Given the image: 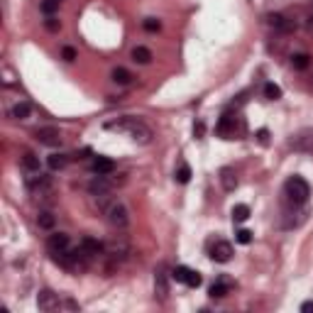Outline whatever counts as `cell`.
I'll return each mask as SVG.
<instances>
[{"mask_svg": "<svg viewBox=\"0 0 313 313\" xmlns=\"http://www.w3.org/2000/svg\"><path fill=\"white\" fill-rule=\"evenodd\" d=\"M105 130H115V132H125L130 135V140H135L137 144H149L152 142V127L140 120V117H132V115H125V117H117L113 122H105Z\"/></svg>", "mask_w": 313, "mask_h": 313, "instance_id": "obj_1", "label": "cell"}, {"mask_svg": "<svg viewBox=\"0 0 313 313\" xmlns=\"http://www.w3.org/2000/svg\"><path fill=\"white\" fill-rule=\"evenodd\" d=\"M103 215H105V220L117 230H125L130 225V208L125 206V201H120V199L110 201V206L103 210Z\"/></svg>", "mask_w": 313, "mask_h": 313, "instance_id": "obj_2", "label": "cell"}, {"mask_svg": "<svg viewBox=\"0 0 313 313\" xmlns=\"http://www.w3.org/2000/svg\"><path fill=\"white\" fill-rule=\"evenodd\" d=\"M284 194L286 199L291 201L294 206H301V203H306L309 196H311V189H309V184H306V179H301V176H289L284 184Z\"/></svg>", "mask_w": 313, "mask_h": 313, "instance_id": "obj_3", "label": "cell"}, {"mask_svg": "<svg viewBox=\"0 0 313 313\" xmlns=\"http://www.w3.org/2000/svg\"><path fill=\"white\" fill-rule=\"evenodd\" d=\"M105 257L110 259V262H125L127 257L132 255V247H130V242H127V237L125 235H115V237H110L108 242H105Z\"/></svg>", "mask_w": 313, "mask_h": 313, "instance_id": "obj_4", "label": "cell"}, {"mask_svg": "<svg viewBox=\"0 0 313 313\" xmlns=\"http://www.w3.org/2000/svg\"><path fill=\"white\" fill-rule=\"evenodd\" d=\"M125 179H113V174H105V176H101V174H96L91 181H88V194L91 196H103V194H113V189L117 184H122Z\"/></svg>", "mask_w": 313, "mask_h": 313, "instance_id": "obj_5", "label": "cell"}, {"mask_svg": "<svg viewBox=\"0 0 313 313\" xmlns=\"http://www.w3.org/2000/svg\"><path fill=\"white\" fill-rule=\"evenodd\" d=\"M289 147L294 152H301V154H313V127H304L296 135H291Z\"/></svg>", "mask_w": 313, "mask_h": 313, "instance_id": "obj_6", "label": "cell"}, {"mask_svg": "<svg viewBox=\"0 0 313 313\" xmlns=\"http://www.w3.org/2000/svg\"><path fill=\"white\" fill-rule=\"evenodd\" d=\"M25 184H27V189L34 194V196H44V194H49V191H52V181H49V176H47V174H42V171L27 174Z\"/></svg>", "mask_w": 313, "mask_h": 313, "instance_id": "obj_7", "label": "cell"}, {"mask_svg": "<svg viewBox=\"0 0 313 313\" xmlns=\"http://www.w3.org/2000/svg\"><path fill=\"white\" fill-rule=\"evenodd\" d=\"M171 279H176L179 284L191 286V289H199L201 286V274L194 272V269H189V267H184V264H179V267L171 269Z\"/></svg>", "mask_w": 313, "mask_h": 313, "instance_id": "obj_8", "label": "cell"}, {"mask_svg": "<svg viewBox=\"0 0 313 313\" xmlns=\"http://www.w3.org/2000/svg\"><path fill=\"white\" fill-rule=\"evenodd\" d=\"M37 309L44 313L59 311V309H61V299H59L52 289H42V291L37 294Z\"/></svg>", "mask_w": 313, "mask_h": 313, "instance_id": "obj_9", "label": "cell"}, {"mask_svg": "<svg viewBox=\"0 0 313 313\" xmlns=\"http://www.w3.org/2000/svg\"><path fill=\"white\" fill-rule=\"evenodd\" d=\"M66 250H71V240H69V235H66V232H52L49 240H47V252L54 257V255L66 252Z\"/></svg>", "mask_w": 313, "mask_h": 313, "instance_id": "obj_10", "label": "cell"}, {"mask_svg": "<svg viewBox=\"0 0 313 313\" xmlns=\"http://www.w3.org/2000/svg\"><path fill=\"white\" fill-rule=\"evenodd\" d=\"M154 294L159 301H164L169 296V274H167V267L159 264L157 272H154Z\"/></svg>", "mask_w": 313, "mask_h": 313, "instance_id": "obj_11", "label": "cell"}, {"mask_svg": "<svg viewBox=\"0 0 313 313\" xmlns=\"http://www.w3.org/2000/svg\"><path fill=\"white\" fill-rule=\"evenodd\" d=\"M267 22H269V27L274 29V32H279V34H291V32L296 29V22L289 20L282 12H272V15L267 17Z\"/></svg>", "mask_w": 313, "mask_h": 313, "instance_id": "obj_12", "label": "cell"}, {"mask_svg": "<svg viewBox=\"0 0 313 313\" xmlns=\"http://www.w3.org/2000/svg\"><path fill=\"white\" fill-rule=\"evenodd\" d=\"M34 140L44 147H59L61 144V132L57 127H39L34 130Z\"/></svg>", "mask_w": 313, "mask_h": 313, "instance_id": "obj_13", "label": "cell"}, {"mask_svg": "<svg viewBox=\"0 0 313 313\" xmlns=\"http://www.w3.org/2000/svg\"><path fill=\"white\" fill-rule=\"evenodd\" d=\"M210 259H215V262H230L232 259V245H230L228 240H215L213 245H210Z\"/></svg>", "mask_w": 313, "mask_h": 313, "instance_id": "obj_14", "label": "cell"}, {"mask_svg": "<svg viewBox=\"0 0 313 313\" xmlns=\"http://www.w3.org/2000/svg\"><path fill=\"white\" fill-rule=\"evenodd\" d=\"M91 171H93V174H101V176L113 174V171H115V162L110 159V157H96V159L91 162Z\"/></svg>", "mask_w": 313, "mask_h": 313, "instance_id": "obj_15", "label": "cell"}, {"mask_svg": "<svg viewBox=\"0 0 313 313\" xmlns=\"http://www.w3.org/2000/svg\"><path fill=\"white\" fill-rule=\"evenodd\" d=\"M81 247H84V252H88L91 257H98L103 250H105V245L101 242V240H96V237H91V235H86L81 237V242H79Z\"/></svg>", "mask_w": 313, "mask_h": 313, "instance_id": "obj_16", "label": "cell"}, {"mask_svg": "<svg viewBox=\"0 0 313 313\" xmlns=\"http://www.w3.org/2000/svg\"><path fill=\"white\" fill-rule=\"evenodd\" d=\"M215 132H218L220 137L230 140V137L235 135V117H230V115H223V117H220V122H218V127H215Z\"/></svg>", "mask_w": 313, "mask_h": 313, "instance_id": "obj_17", "label": "cell"}, {"mask_svg": "<svg viewBox=\"0 0 313 313\" xmlns=\"http://www.w3.org/2000/svg\"><path fill=\"white\" fill-rule=\"evenodd\" d=\"M7 115H10L12 120H17V122H20V120H27L29 115H32V105H29L27 101H20V103H15V105L10 108Z\"/></svg>", "mask_w": 313, "mask_h": 313, "instance_id": "obj_18", "label": "cell"}, {"mask_svg": "<svg viewBox=\"0 0 313 313\" xmlns=\"http://www.w3.org/2000/svg\"><path fill=\"white\" fill-rule=\"evenodd\" d=\"M220 184H223L225 191H235L237 189V174H235L232 167H223L220 169Z\"/></svg>", "mask_w": 313, "mask_h": 313, "instance_id": "obj_19", "label": "cell"}, {"mask_svg": "<svg viewBox=\"0 0 313 313\" xmlns=\"http://www.w3.org/2000/svg\"><path fill=\"white\" fill-rule=\"evenodd\" d=\"M20 164H22V169L27 171V174H34V171H39V157L34 152H25L20 157Z\"/></svg>", "mask_w": 313, "mask_h": 313, "instance_id": "obj_20", "label": "cell"}, {"mask_svg": "<svg viewBox=\"0 0 313 313\" xmlns=\"http://www.w3.org/2000/svg\"><path fill=\"white\" fill-rule=\"evenodd\" d=\"M37 225H39L42 230H54V225H57L54 213H49V210H39V215H37Z\"/></svg>", "mask_w": 313, "mask_h": 313, "instance_id": "obj_21", "label": "cell"}, {"mask_svg": "<svg viewBox=\"0 0 313 313\" xmlns=\"http://www.w3.org/2000/svg\"><path fill=\"white\" fill-rule=\"evenodd\" d=\"M230 291V282L228 279H218L215 284L208 289V294H210V299H223L225 294Z\"/></svg>", "mask_w": 313, "mask_h": 313, "instance_id": "obj_22", "label": "cell"}, {"mask_svg": "<svg viewBox=\"0 0 313 313\" xmlns=\"http://www.w3.org/2000/svg\"><path fill=\"white\" fill-rule=\"evenodd\" d=\"M110 79H113L117 86H127L130 81H132V74L127 71V69H122V66H117V69H113V74H110Z\"/></svg>", "mask_w": 313, "mask_h": 313, "instance_id": "obj_23", "label": "cell"}, {"mask_svg": "<svg viewBox=\"0 0 313 313\" xmlns=\"http://www.w3.org/2000/svg\"><path fill=\"white\" fill-rule=\"evenodd\" d=\"M247 218H250V206H247V203L232 206V220H235V223H245Z\"/></svg>", "mask_w": 313, "mask_h": 313, "instance_id": "obj_24", "label": "cell"}, {"mask_svg": "<svg viewBox=\"0 0 313 313\" xmlns=\"http://www.w3.org/2000/svg\"><path fill=\"white\" fill-rule=\"evenodd\" d=\"M309 66H311V57H309V54L301 52V54H294V57H291V69H296V71H306Z\"/></svg>", "mask_w": 313, "mask_h": 313, "instance_id": "obj_25", "label": "cell"}, {"mask_svg": "<svg viewBox=\"0 0 313 313\" xmlns=\"http://www.w3.org/2000/svg\"><path fill=\"white\" fill-rule=\"evenodd\" d=\"M130 57H132L135 64H149V61H152V52H149L147 47H135Z\"/></svg>", "mask_w": 313, "mask_h": 313, "instance_id": "obj_26", "label": "cell"}, {"mask_svg": "<svg viewBox=\"0 0 313 313\" xmlns=\"http://www.w3.org/2000/svg\"><path fill=\"white\" fill-rule=\"evenodd\" d=\"M47 164H49V169L52 171H61L66 164H69V157H66V154H49Z\"/></svg>", "mask_w": 313, "mask_h": 313, "instance_id": "obj_27", "label": "cell"}, {"mask_svg": "<svg viewBox=\"0 0 313 313\" xmlns=\"http://www.w3.org/2000/svg\"><path fill=\"white\" fill-rule=\"evenodd\" d=\"M179 184H189L191 181V167L186 164V162H181L179 164V169H176V176H174Z\"/></svg>", "mask_w": 313, "mask_h": 313, "instance_id": "obj_28", "label": "cell"}, {"mask_svg": "<svg viewBox=\"0 0 313 313\" xmlns=\"http://www.w3.org/2000/svg\"><path fill=\"white\" fill-rule=\"evenodd\" d=\"M264 98H267V101H279V98H282V88L277 84H272V81L264 84Z\"/></svg>", "mask_w": 313, "mask_h": 313, "instance_id": "obj_29", "label": "cell"}, {"mask_svg": "<svg viewBox=\"0 0 313 313\" xmlns=\"http://www.w3.org/2000/svg\"><path fill=\"white\" fill-rule=\"evenodd\" d=\"M59 5H61V0H42V5H39V10L49 17V15H54L59 12Z\"/></svg>", "mask_w": 313, "mask_h": 313, "instance_id": "obj_30", "label": "cell"}, {"mask_svg": "<svg viewBox=\"0 0 313 313\" xmlns=\"http://www.w3.org/2000/svg\"><path fill=\"white\" fill-rule=\"evenodd\" d=\"M235 240H237V242H240V245H250V242H252V232H250V230H237V232H235Z\"/></svg>", "mask_w": 313, "mask_h": 313, "instance_id": "obj_31", "label": "cell"}, {"mask_svg": "<svg viewBox=\"0 0 313 313\" xmlns=\"http://www.w3.org/2000/svg\"><path fill=\"white\" fill-rule=\"evenodd\" d=\"M44 29H47V32H59V29H61V22H59L54 15H49V17L44 20Z\"/></svg>", "mask_w": 313, "mask_h": 313, "instance_id": "obj_32", "label": "cell"}, {"mask_svg": "<svg viewBox=\"0 0 313 313\" xmlns=\"http://www.w3.org/2000/svg\"><path fill=\"white\" fill-rule=\"evenodd\" d=\"M142 27L147 29V32H159V29H162V22L154 20V17H147V20L142 22Z\"/></svg>", "mask_w": 313, "mask_h": 313, "instance_id": "obj_33", "label": "cell"}, {"mask_svg": "<svg viewBox=\"0 0 313 313\" xmlns=\"http://www.w3.org/2000/svg\"><path fill=\"white\" fill-rule=\"evenodd\" d=\"M76 57H79V54H76L74 47H64V49H61V59H64V61L71 64V61H76Z\"/></svg>", "mask_w": 313, "mask_h": 313, "instance_id": "obj_34", "label": "cell"}, {"mask_svg": "<svg viewBox=\"0 0 313 313\" xmlns=\"http://www.w3.org/2000/svg\"><path fill=\"white\" fill-rule=\"evenodd\" d=\"M61 309H69V311H79V304H76V301H71V299H64V301H61Z\"/></svg>", "mask_w": 313, "mask_h": 313, "instance_id": "obj_35", "label": "cell"}, {"mask_svg": "<svg viewBox=\"0 0 313 313\" xmlns=\"http://www.w3.org/2000/svg\"><path fill=\"white\" fill-rule=\"evenodd\" d=\"M257 142H259V144H269V132H267V130H259V132H257Z\"/></svg>", "mask_w": 313, "mask_h": 313, "instance_id": "obj_36", "label": "cell"}, {"mask_svg": "<svg viewBox=\"0 0 313 313\" xmlns=\"http://www.w3.org/2000/svg\"><path fill=\"white\" fill-rule=\"evenodd\" d=\"M301 313H313V301H304L301 304Z\"/></svg>", "mask_w": 313, "mask_h": 313, "instance_id": "obj_37", "label": "cell"}, {"mask_svg": "<svg viewBox=\"0 0 313 313\" xmlns=\"http://www.w3.org/2000/svg\"><path fill=\"white\" fill-rule=\"evenodd\" d=\"M304 27H306V32H311V34H313V15H306V22H304Z\"/></svg>", "mask_w": 313, "mask_h": 313, "instance_id": "obj_38", "label": "cell"}, {"mask_svg": "<svg viewBox=\"0 0 313 313\" xmlns=\"http://www.w3.org/2000/svg\"><path fill=\"white\" fill-rule=\"evenodd\" d=\"M203 130H206V127H203V122H196V125H194V135H196V137L203 135Z\"/></svg>", "mask_w": 313, "mask_h": 313, "instance_id": "obj_39", "label": "cell"}, {"mask_svg": "<svg viewBox=\"0 0 313 313\" xmlns=\"http://www.w3.org/2000/svg\"><path fill=\"white\" fill-rule=\"evenodd\" d=\"M311 86H313V74H311Z\"/></svg>", "mask_w": 313, "mask_h": 313, "instance_id": "obj_40", "label": "cell"}]
</instances>
